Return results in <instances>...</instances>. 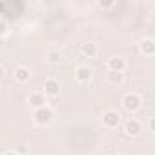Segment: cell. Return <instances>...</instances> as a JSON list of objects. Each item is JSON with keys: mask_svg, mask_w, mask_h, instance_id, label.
<instances>
[{"mask_svg": "<svg viewBox=\"0 0 155 155\" xmlns=\"http://www.w3.org/2000/svg\"><path fill=\"white\" fill-rule=\"evenodd\" d=\"M140 106H142V99H140L139 93H135V91H128V93L122 97V108H124L126 111L133 113V111H137Z\"/></svg>", "mask_w": 155, "mask_h": 155, "instance_id": "6da1fadb", "label": "cell"}, {"mask_svg": "<svg viewBox=\"0 0 155 155\" xmlns=\"http://www.w3.org/2000/svg\"><path fill=\"white\" fill-rule=\"evenodd\" d=\"M33 120L35 124L38 126H46L53 120V110L49 106H44V108H38V110H33Z\"/></svg>", "mask_w": 155, "mask_h": 155, "instance_id": "7a4b0ae2", "label": "cell"}, {"mask_svg": "<svg viewBox=\"0 0 155 155\" xmlns=\"http://www.w3.org/2000/svg\"><path fill=\"white\" fill-rule=\"evenodd\" d=\"M120 113L117 111V110H106L104 113H102V117H101V122H102V126L104 128H110V130H113V128H117L119 124H120Z\"/></svg>", "mask_w": 155, "mask_h": 155, "instance_id": "3957f363", "label": "cell"}, {"mask_svg": "<svg viewBox=\"0 0 155 155\" xmlns=\"http://www.w3.org/2000/svg\"><path fill=\"white\" fill-rule=\"evenodd\" d=\"M122 130L128 137H137L140 131H142V124L137 120V119H128L124 124H122Z\"/></svg>", "mask_w": 155, "mask_h": 155, "instance_id": "277c9868", "label": "cell"}, {"mask_svg": "<svg viewBox=\"0 0 155 155\" xmlns=\"http://www.w3.org/2000/svg\"><path fill=\"white\" fill-rule=\"evenodd\" d=\"M44 93L48 97H57L60 93V84H58V81L55 77H49V79L44 81Z\"/></svg>", "mask_w": 155, "mask_h": 155, "instance_id": "5b68a950", "label": "cell"}, {"mask_svg": "<svg viewBox=\"0 0 155 155\" xmlns=\"http://www.w3.org/2000/svg\"><path fill=\"white\" fill-rule=\"evenodd\" d=\"M28 102H29V106H33L35 110L44 108V106H46V102H48V95H46V93H42V91H33V93L29 95Z\"/></svg>", "mask_w": 155, "mask_h": 155, "instance_id": "8992f818", "label": "cell"}, {"mask_svg": "<svg viewBox=\"0 0 155 155\" xmlns=\"http://www.w3.org/2000/svg\"><path fill=\"white\" fill-rule=\"evenodd\" d=\"M13 77H15V81L20 82V84H26L29 79H31V69L28 66H17L15 71H13Z\"/></svg>", "mask_w": 155, "mask_h": 155, "instance_id": "52a82bcc", "label": "cell"}, {"mask_svg": "<svg viewBox=\"0 0 155 155\" xmlns=\"http://www.w3.org/2000/svg\"><path fill=\"white\" fill-rule=\"evenodd\" d=\"M106 68H108V71H119V73H124V69H126V60H124L122 57H111V58H108Z\"/></svg>", "mask_w": 155, "mask_h": 155, "instance_id": "ba28073f", "label": "cell"}, {"mask_svg": "<svg viewBox=\"0 0 155 155\" xmlns=\"http://www.w3.org/2000/svg\"><path fill=\"white\" fill-rule=\"evenodd\" d=\"M75 77H77V81H79V82H90L91 77H93V71L88 66H79L77 71H75Z\"/></svg>", "mask_w": 155, "mask_h": 155, "instance_id": "9c48e42d", "label": "cell"}, {"mask_svg": "<svg viewBox=\"0 0 155 155\" xmlns=\"http://www.w3.org/2000/svg\"><path fill=\"white\" fill-rule=\"evenodd\" d=\"M139 51H140L142 55H146V57L155 55V40H153V38H144V40H140Z\"/></svg>", "mask_w": 155, "mask_h": 155, "instance_id": "30bf717a", "label": "cell"}, {"mask_svg": "<svg viewBox=\"0 0 155 155\" xmlns=\"http://www.w3.org/2000/svg\"><path fill=\"white\" fill-rule=\"evenodd\" d=\"M81 53H82L84 57H88V58H93V57H97V53H99V46H97L95 42H84V44L81 46Z\"/></svg>", "mask_w": 155, "mask_h": 155, "instance_id": "8fae6325", "label": "cell"}, {"mask_svg": "<svg viewBox=\"0 0 155 155\" xmlns=\"http://www.w3.org/2000/svg\"><path fill=\"white\" fill-rule=\"evenodd\" d=\"M108 82L113 84V86H120L124 82V73H119V71H108Z\"/></svg>", "mask_w": 155, "mask_h": 155, "instance_id": "7c38bea8", "label": "cell"}, {"mask_svg": "<svg viewBox=\"0 0 155 155\" xmlns=\"http://www.w3.org/2000/svg\"><path fill=\"white\" fill-rule=\"evenodd\" d=\"M46 58H48L49 64H58V62H60V53H58L57 49H49V51L46 53Z\"/></svg>", "mask_w": 155, "mask_h": 155, "instance_id": "4fadbf2b", "label": "cell"}, {"mask_svg": "<svg viewBox=\"0 0 155 155\" xmlns=\"http://www.w3.org/2000/svg\"><path fill=\"white\" fill-rule=\"evenodd\" d=\"M0 31H2V35L8 33V20L4 17H2V20H0Z\"/></svg>", "mask_w": 155, "mask_h": 155, "instance_id": "5bb4252c", "label": "cell"}, {"mask_svg": "<svg viewBox=\"0 0 155 155\" xmlns=\"http://www.w3.org/2000/svg\"><path fill=\"white\" fill-rule=\"evenodd\" d=\"M97 6H99V8H111L113 2H111V0H108V2H97Z\"/></svg>", "mask_w": 155, "mask_h": 155, "instance_id": "9a60e30c", "label": "cell"}, {"mask_svg": "<svg viewBox=\"0 0 155 155\" xmlns=\"http://www.w3.org/2000/svg\"><path fill=\"white\" fill-rule=\"evenodd\" d=\"M2 155H20V153H18L17 150H6V151H4Z\"/></svg>", "mask_w": 155, "mask_h": 155, "instance_id": "2e32d148", "label": "cell"}, {"mask_svg": "<svg viewBox=\"0 0 155 155\" xmlns=\"http://www.w3.org/2000/svg\"><path fill=\"white\" fill-rule=\"evenodd\" d=\"M150 130L155 133V117H151V119H150Z\"/></svg>", "mask_w": 155, "mask_h": 155, "instance_id": "e0dca14e", "label": "cell"}, {"mask_svg": "<svg viewBox=\"0 0 155 155\" xmlns=\"http://www.w3.org/2000/svg\"><path fill=\"white\" fill-rule=\"evenodd\" d=\"M17 151H18V153H20V155H22V153H26V151H28V150H26V148H24V146H20V148H17Z\"/></svg>", "mask_w": 155, "mask_h": 155, "instance_id": "ac0fdd59", "label": "cell"}, {"mask_svg": "<svg viewBox=\"0 0 155 155\" xmlns=\"http://www.w3.org/2000/svg\"><path fill=\"white\" fill-rule=\"evenodd\" d=\"M117 155H126V153H117Z\"/></svg>", "mask_w": 155, "mask_h": 155, "instance_id": "d6986e66", "label": "cell"}]
</instances>
